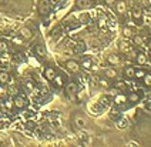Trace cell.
Listing matches in <instances>:
<instances>
[{"label":"cell","instance_id":"obj_1","mask_svg":"<svg viewBox=\"0 0 151 147\" xmlns=\"http://www.w3.org/2000/svg\"><path fill=\"white\" fill-rule=\"evenodd\" d=\"M114 9H116V13H118V14H126L127 3L124 0H116L114 1Z\"/></svg>","mask_w":151,"mask_h":147},{"label":"cell","instance_id":"obj_2","mask_svg":"<svg viewBox=\"0 0 151 147\" xmlns=\"http://www.w3.org/2000/svg\"><path fill=\"white\" fill-rule=\"evenodd\" d=\"M66 67H67L68 71H71V73H78L80 70H81V66H80V63L76 60H68L66 63Z\"/></svg>","mask_w":151,"mask_h":147},{"label":"cell","instance_id":"obj_3","mask_svg":"<svg viewBox=\"0 0 151 147\" xmlns=\"http://www.w3.org/2000/svg\"><path fill=\"white\" fill-rule=\"evenodd\" d=\"M13 103H14V107L16 109H24L26 107V99L23 96H14V99H13Z\"/></svg>","mask_w":151,"mask_h":147},{"label":"cell","instance_id":"obj_4","mask_svg":"<svg viewBox=\"0 0 151 147\" xmlns=\"http://www.w3.org/2000/svg\"><path fill=\"white\" fill-rule=\"evenodd\" d=\"M104 76H106L104 79H107V80H116V79H117V76H118L117 70L113 69V67H109V69L104 70Z\"/></svg>","mask_w":151,"mask_h":147},{"label":"cell","instance_id":"obj_5","mask_svg":"<svg viewBox=\"0 0 151 147\" xmlns=\"http://www.w3.org/2000/svg\"><path fill=\"white\" fill-rule=\"evenodd\" d=\"M66 92L67 94L71 97V99H76V94H77V84L76 83H68L67 87H66Z\"/></svg>","mask_w":151,"mask_h":147},{"label":"cell","instance_id":"obj_6","mask_svg":"<svg viewBox=\"0 0 151 147\" xmlns=\"http://www.w3.org/2000/svg\"><path fill=\"white\" fill-rule=\"evenodd\" d=\"M118 49H120V52L121 53H124V54H126V53L130 52L133 47L130 46V43H128L127 40H120V42H118Z\"/></svg>","mask_w":151,"mask_h":147},{"label":"cell","instance_id":"obj_7","mask_svg":"<svg viewBox=\"0 0 151 147\" xmlns=\"http://www.w3.org/2000/svg\"><path fill=\"white\" fill-rule=\"evenodd\" d=\"M114 103L117 104V106H124V104L127 103V94L118 93V94L114 97Z\"/></svg>","mask_w":151,"mask_h":147},{"label":"cell","instance_id":"obj_8","mask_svg":"<svg viewBox=\"0 0 151 147\" xmlns=\"http://www.w3.org/2000/svg\"><path fill=\"white\" fill-rule=\"evenodd\" d=\"M56 70L53 69V67H47V69L44 70V77H46V80H49V81H53V79L56 77Z\"/></svg>","mask_w":151,"mask_h":147},{"label":"cell","instance_id":"obj_9","mask_svg":"<svg viewBox=\"0 0 151 147\" xmlns=\"http://www.w3.org/2000/svg\"><path fill=\"white\" fill-rule=\"evenodd\" d=\"M20 36H22L24 40H29V39L33 37V32H32L29 27H22V29H20Z\"/></svg>","mask_w":151,"mask_h":147},{"label":"cell","instance_id":"obj_10","mask_svg":"<svg viewBox=\"0 0 151 147\" xmlns=\"http://www.w3.org/2000/svg\"><path fill=\"white\" fill-rule=\"evenodd\" d=\"M107 61H109L111 66H117V64L121 63V60H120V57H118L117 54H109L107 56Z\"/></svg>","mask_w":151,"mask_h":147},{"label":"cell","instance_id":"obj_11","mask_svg":"<svg viewBox=\"0 0 151 147\" xmlns=\"http://www.w3.org/2000/svg\"><path fill=\"white\" fill-rule=\"evenodd\" d=\"M135 61H137V64H138V66H144V64L147 63V56H145L144 53H137V56H135Z\"/></svg>","mask_w":151,"mask_h":147},{"label":"cell","instance_id":"obj_12","mask_svg":"<svg viewBox=\"0 0 151 147\" xmlns=\"http://www.w3.org/2000/svg\"><path fill=\"white\" fill-rule=\"evenodd\" d=\"M49 3H47V0H42L40 1V4H39V12L42 13V14H46L47 12H49Z\"/></svg>","mask_w":151,"mask_h":147},{"label":"cell","instance_id":"obj_13","mask_svg":"<svg viewBox=\"0 0 151 147\" xmlns=\"http://www.w3.org/2000/svg\"><path fill=\"white\" fill-rule=\"evenodd\" d=\"M134 71H135V69L130 64V66H127L126 69H124V74H126V77L128 79V80H131V79L134 77Z\"/></svg>","mask_w":151,"mask_h":147},{"label":"cell","instance_id":"obj_14","mask_svg":"<svg viewBox=\"0 0 151 147\" xmlns=\"http://www.w3.org/2000/svg\"><path fill=\"white\" fill-rule=\"evenodd\" d=\"M9 81H10V74H9L6 70L0 71V83H1V84H6Z\"/></svg>","mask_w":151,"mask_h":147},{"label":"cell","instance_id":"obj_15","mask_svg":"<svg viewBox=\"0 0 151 147\" xmlns=\"http://www.w3.org/2000/svg\"><path fill=\"white\" fill-rule=\"evenodd\" d=\"M123 36H124L126 39H131V37L134 36L133 29H131L130 26H124V27H123Z\"/></svg>","mask_w":151,"mask_h":147},{"label":"cell","instance_id":"obj_16","mask_svg":"<svg viewBox=\"0 0 151 147\" xmlns=\"http://www.w3.org/2000/svg\"><path fill=\"white\" fill-rule=\"evenodd\" d=\"M133 43L135 44V46H138V47H141V46H144V39H143V36H140V35H134L133 37Z\"/></svg>","mask_w":151,"mask_h":147},{"label":"cell","instance_id":"obj_17","mask_svg":"<svg viewBox=\"0 0 151 147\" xmlns=\"http://www.w3.org/2000/svg\"><path fill=\"white\" fill-rule=\"evenodd\" d=\"M74 124L77 129H84L86 127V120H84L83 117H80V116H77L74 119Z\"/></svg>","mask_w":151,"mask_h":147},{"label":"cell","instance_id":"obj_18","mask_svg":"<svg viewBox=\"0 0 151 147\" xmlns=\"http://www.w3.org/2000/svg\"><path fill=\"white\" fill-rule=\"evenodd\" d=\"M76 4H77L78 9H88L90 7V1L88 0H77Z\"/></svg>","mask_w":151,"mask_h":147},{"label":"cell","instance_id":"obj_19","mask_svg":"<svg viewBox=\"0 0 151 147\" xmlns=\"http://www.w3.org/2000/svg\"><path fill=\"white\" fill-rule=\"evenodd\" d=\"M34 52H36L37 56H40V57H44V56H46V49L43 47L42 44H37V46L34 47Z\"/></svg>","mask_w":151,"mask_h":147},{"label":"cell","instance_id":"obj_20","mask_svg":"<svg viewBox=\"0 0 151 147\" xmlns=\"http://www.w3.org/2000/svg\"><path fill=\"white\" fill-rule=\"evenodd\" d=\"M140 100V96L137 94V93H130V94H127V102H130V103H137Z\"/></svg>","mask_w":151,"mask_h":147},{"label":"cell","instance_id":"obj_21","mask_svg":"<svg viewBox=\"0 0 151 147\" xmlns=\"http://www.w3.org/2000/svg\"><path fill=\"white\" fill-rule=\"evenodd\" d=\"M80 66H81V69L90 70V69H93V61L90 60V59H84V60L80 63Z\"/></svg>","mask_w":151,"mask_h":147},{"label":"cell","instance_id":"obj_22","mask_svg":"<svg viewBox=\"0 0 151 147\" xmlns=\"http://www.w3.org/2000/svg\"><path fill=\"white\" fill-rule=\"evenodd\" d=\"M10 60H12V57H10V54H7V52L1 53V57H0V63L4 66V64H9L10 63Z\"/></svg>","mask_w":151,"mask_h":147},{"label":"cell","instance_id":"obj_23","mask_svg":"<svg viewBox=\"0 0 151 147\" xmlns=\"http://www.w3.org/2000/svg\"><path fill=\"white\" fill-rule=\"evenodd\" d=\"M6 109H7L9 112H12L13 109H14V103H13V99H6L4 100V104H3Z\"/></svg>","mask_w":151,"mask_h":147},{"label":"cell","instance_id":"obj_24","mask_svg":"<svg viewBox=\"0 0 151 147\" xmlns=\"http://www.w3.org/2000/svg\"><path fill=\"white\" fill-rule=\"evenodd\" d=\"M97 24H99L100 29H104V27L107 26V17H106V16H100V17H99V22H97Z\"/></svg>","mask_w":151,"mask_h":147},{"label":"cell","instance_id":"obj_25","mask_svg":"<svg viewBox=\"0 0 151 147\" xmlns=\"http://www.w3.org/2000/svg\"><path fill=\"white\" fill-rule=\"evenodd\" d=\"M133 17H134L135 20H141V17H143V12L138 9V7H137V9H134V10H133Z\"/></svg>","mask_w":151,"mask_h":147},{"label":"cell","instance_id":"obj_26","mask_svg":"<svg viewBox=\"0 0 151 147\" xmlns=\"http://www.w3.org/2000/svg\"><path fill=\"white\" fill-rule=\"evenodd\" d=\"M24 86H26V89H27L29 92H33L34 89H36V84H34L33 80H27V81L24 83Z\"/></svg>","mask_w":151,"mask_h":147},{"label":"cell","instance_id":"obj_27","mask_svg":"<svg viewBox=\"0 0 151 147\" xmlns=\"http://www.w3.org/2000/svg\"><path fill=\"white\" fill-rule=\"evenodd\" d=\"M12 42H13V44H16V46H23V44H24V40H23L22 36H20V37H13Z\"/></svg>","mask_w":151,"mask_h":147},{"label":"cell","instance_id":"obj_28","mask_svg":"<svg viewBox=\"0 0 151 147\" xmlns=\"http://www.w3.org/2000/svg\"><path fill=\"white\" fill-rule=\"evenodd\" d=\"M53 81L57 84V86H63L64 84V80H63V76H60V74H56V77L53 79Z\"/></svg>","mask_w":151,"mask_h":147},{"label":"cell","instance_id":"obj_29","mask_svg":"<svg viewBox=\"0 0 151 147\" xmlns=\"http://www.w3.org/2000/svg\"><path fill=\"white\" fill-rule=\"evenodd\" d=\"M114 87H116L117 90H120V92H124V90H126V84H124V81H120V80L114 83Z\"/></svg>","mask_w":151,"mask_h":147},{"label":"cell","instance_id":"obj_30","mask_svg":"<svg viewBox=\"0 0 151 147\" xmlns=\"http://www.w3.org/2000/svg\"><path fill=\"white\" fill-rule=\"evenodd\" d=\"M7 94L9 96H17L19 94V89H17L16 86H12L7 89Z\"/></svg>","mask_w":151,"mask_h":147},{"label":"cell","instance_id":"obj_31","mask_svg":"<svg viewBox=\"0 0 151 147\" xmlns=\"http://www.w3.org/2000/svg\"><path fill=\"white\" fill-rule=\"evenodd\" d=\"M127 126H128V121H127V119H121V120H118V123H117L118 129H126Z\"/></svg>","mask_w":151,"mask_h":147},{"label":"cell","instance_id":"obj_32","mask_svg":"<svg viewBox=\"0 0 151 147\" xmlns=\"http://www.w3.org/2000/svg\"><path fill=\"white\" fill-rule=\"evenodd\" d=\"M143 81H144V86L151 87V74H144Z\"/></svg>","mask_w":151,"mask_h":147},{"label":"cell","instance_id":"obj_33","mask_svg":"<svg viewBox=\"0 0 151 147\" xmlns=\"http://www.w3.org/2000/svg\"><path fill=\"white\" fill-rule=\"evenodd\" d=\"M7 49H9L7 43H6L4 40H0V53H4V52H7Z\"/></svg>","mask_w":151,"mask_h":147},{"label":"cell","instance_id":"obj_34","mask_svg":"<svg viewBox=\"0 0 151 147\" xmlns=\"http://www.w3.org/2000/svg\"><path fill=\"white\" fill-rule=\"evenodd\" d=\"M144 74H145V71H144V70H141V69H138V70H135V71H134V77L135 79H143Z\"/></svg>","mask_w":151,"mask_h":147},{"label":"cell","instance_id":"obj_35","mask_svg":"<svg viewBox=\"0 0 151 147\" xmlns=\"http://www.w3.org/2000/svg\"><path fill=\"white\" fill-rule=\"evenodd\" d=\"M126 54H127V57H128V59H135V56H137V52L131 49V50H130V52H127Z\"/></svg>","mask_w":151,"mask_h":147},{"label":"cell","instance_id":"obj_36","mask_svg":"<svg viewBox=\"0 0 151 147\" xmlns=\"http://www.w3.org/2000/svg\"><path fill=\"white\" fill-rule=\"evenodd\" d=\"M87 20H88V14H86V13H84V14H81V16H80V22L86 23Z\"/></svg>","mask_w":151,"mask_h":147},{"label":"cell","instance_id":"obj_37","mask_svg":"<svg viewBox=\"0 0 151 147\" xmlns=\"http://www.w3.org/2000/svg\"><path fill=\"white\" fill-rule=\"evenodd\" d=\"M100 83L103 84V86H109V83H107V81H106L104 79H103V80H100Z\"/></svg>","mask_w":151,"mask_h":147},{"label":"cell","instance_id":"obj_38","mask_svg":"<svg viewBox=\"0 0 151 147\" xmlns=\"http://www.w3.org/2000/svg\"><path fill=\"white\" fill-rule=\"evenodd\" d=\"M128 146H137V143H135V141H130V143H128Z\"/></svg>","mask_w":151,"mask_h":147},{"label":"cell","instance_id":"obj_39","mask_svg":"<svg viewBox=\"0 0 151 147\" xmlns=\"http://www.w3.org/2000/svg\"><path fill=\"white\" fill-rule=\"evenodd\" d=\"M106 3H107V4H113V3H114V0H106Z\"/></svg>","mask_w":151,"mask_h":147},{"label":"cell","instance_id":"obj_40","mask_svg":"<svg viewBox=\"0 0 151 147\" xmlns=\"http://www.w3.org/2000/svg\"><path fill=\"white\" fill-rule=\"evenodd\" d=\"M4 93V89H0V94H3Z\"/></svg>","mask_w":151,"mask_h":147},{"label":"cell","instance_id":"obj_41","mask_svg":"<svg viewBox=\"0 0 151 147\" xmlns=\"http://www.w3.org/2000/svg\"><path fill=\"white\" fill-rule=\"evenodd\" d=\"M148 32H150V35H151V24H150V27H148Z\"/></svg>","mask_w":151,"mask_h":147},{"label":"cell","instance_id":"obj_42","mask_svg":"<svg viewBox=\"0 0 151 147\" xmlns=\"http://www.w3.org/2000/svg\"><path fill=\"white\" fill-rule=\"evenodd\" d=\"M53 1H59V0H53Z\"/></svg>","mask_w":151,"mask_h":147}]
</instances>
